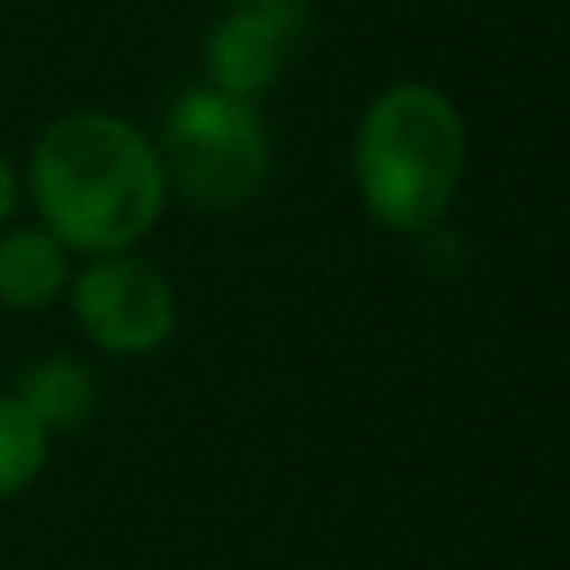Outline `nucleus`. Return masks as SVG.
Wrapping results in <instances>:
<instances>
[{
  "instance_id": "nucleus-6",
  "label": "nucleus",
  "mask_w": 570,
  "mask_h": 570,
  "mask_svg": "<svg viewBox=\"0 0 570 570\" xmlns=\"http://www.w3.org/2000/svg\"><path fill=\"white\" fill-rule=\"evenodd\" d=\"M70 285L66 246L46 226H20L0 236V305L10 311H46Z\"/></svg>"
},
{
  "instance_id": "nucleus-3",
  "label": "nucleus",
  "mask_w": 570,
  "mask_h": 570,
  "mask_svg": "<svg viewBox=\"0 0 570 570\" xmlns=\"http://www.w3.org/2000/svg\"><path fill=\"white\" fill-rule=\"evenodd\" d=\"M166 186H176L196 210H240L261 196L271 176V136L256 106L206 86L186 90L166 116L160 136Z\"/></svg>"
},
{
  "instance_id": "nucleus-8",
  "label": "nucleus",
  "mask_w": 570,
  "mask_h": 570,
  "mask_svg": "<svg viewBox=\"0 0 570 570\" xmlns=\"http://www.w3.org/2000/svg\"><path fill=\"white\" fill-rule=\"evenodd\" d=\"M50 451V435L36 425V415L16 401V395H0V501L20 495L30 481L40 475Z\"/></svg>"
},
{
  "instance_id": "nucleus-1",
  "label": "nucleus",
  "mask_w": 570,
  "mask_h": 570,
  "mask_svg": "<svg viewBox=\"0 0 570 570\" xmlns=\"http://www.w3.org/2000/svg\"><path fill=\"white\" fill-rule=\"evenodd\" d=\"M160 150L130 120L76 110L30 150V200L66 250L126 256L166 210Z\"/></svg>"
},
{
  "instance_id": "nucleus-9",
  "label": "nucleus",
  "mask_w": 570,
  "mask_h": 570,
  "mask_svg": "<svg viewBox=\"0 0 570 570\" xmlns=\"http://www.w3.org/2000/svg\"><path fill=\"white\" fill-rule=\"evenodd\" d=\"M16 206H20V180H16V170H10V160L0 156V226L16 216Z\"/></svg>"
},
{
  "instance_id": "nucleus-4",
  "label": "nucleus",
  "mask_w": 570,
  "mask_h": 570,
  "mask_svg": "<svg viewBox=\"0 0 570 570\" xmlns=\"http://www.w3.org/2000/svg\"><path fill=\"white\" fill-rule=\"evenodd\" d=\"M76 321L100 351L150 355L176 335L180 305L170 281L140 256H96L70 291Z\"/></svg>"
},
{
  "instance_id": "nucleus-5",
  "label": "nucleus",
  "mask_w": 570,
  "mask_h": 570,
  "mask_svg": "<svg viewBox=\"0 0 570 570\" xmlns=\"http://www.w3.org/2000/svg\"><path fill=\"white\" fill-rule=\"evenodd\" d=\"M311 40V0H230L206 36V76L216 90L256 100L291 70Z\"/></svg>"
},
{
  "instance_id": "nucleus-2",
  "label": "nucleus",
  "mask_w": 570,
  "mask_h": 570,
  "mask_svg": "<svg viewBox=\"0 0 570 570\" xmlns=\"http://www.w3.org/2000/svg\"><path fill=\"white\" fill-rule=\"evenodd\" d=\"M351 170L361 206L395 236H421L451 210L465 176V120L445 90L401 80L365 106Z\"/></svg>"
},
{
  "instance_id": "nucleus-7",
  "label": "nucleus",
  "mask_w": 570,
  "mask_h": 570,
  "mask_svg": "<svg viewBox=\"0 0 570 570\" xmlns=\"http://www.w3.org/2000/svg\"><path fill=\"white\" fill-rule=\"evenodd\" d=\"M16 401L36 415L40 431H76V425L90 421L96 411V381L80 361L70 355H50V361L30 365L16 385Z\"/></svg>"
}]
</instances>
